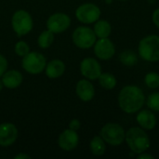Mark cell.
<instances>
[{
    "label": "cell",
    "mask_w": 159,
    "mask_h": 159,
    "mask_svg": "<svg viewBox=\"0 0 159 159\" xmlns=\"http://www.w3.org/2000/svg\"><path fill=\"white\" fill-rule=\"evenodd\" d=\"M125 141L129 148L137 155L146 152L150 147V139L148 134L142 128H130L126 132Z\"/></svg>",
    "instance_id": "7a4b0ae2"
},
{
    "label": "cell",
    "mask_w": 159,
    "mask_h": 159,
    "mask_svg": "<svg viewBox=\"0 0 159 159\" xmlns=\"http://www.w3.org/2000/svg\"><path fill=\"white\" fill-rule=\"evenodd\" d=\"M46 75L51 79L61 76L65 71V64L61 60H52L46 65Z\"/></svg>",
    "instance_id": "e0dca14e"
},
{
    "label": "cell",
    "mask_w": 159,
    "mask_h": 159,
    "mask_svg": "<svg viewBox=\"0 0 159 159\" xmlns=\"http://www.w3.org/2000/svg\"><path fill=\"white\" fill-rule=\"evenodd\" d=\"M18 137V129L12 123H2L0 125V146L8 147L12 145Z\"/></svg>",
    "instance_id": "7c38bea8"
},
{
    "label": "cell",
    "mask_w": 159,
    "mask_h": 159,
    "mask_svg": "<svg viewBox=\"0 0 159 159\" xmlns=\"http://www.w3.org/2000/svg\"><path fill=\"white\" fill-rule=\"evenodd\" d=\"M2 77V82L4 87L7 88V89H16L18 88L21 82H22V75L20 72L17 71V70H9V71H6Z\"/></svg>",
    "instance_id": "2e32d148"
},
{
    "label": "cell",
    "mask_w": 159,
    "mask_h": 159,
    "mask_svg": "<svg viewBox=\"0 0 159 159\" xmlns=\"http://www.w3.org/2000/svg\"><path fill=\"white\" fill-rule=\"evenodd\" d=\"M79 142L78 134L75 130L73 129H65L62 131L58 139V144L59 146L64 150V151H72L74 150Z\"/></svg>",
    "instance_id": "4fadbf2b"
},
{
    "label": "cell",
    "mask_w": 159,
    "mask_h": 159,
    "mask_svg": "<svg viewBox=\"0 0 159 159\" xmlns=\"http://www.w3.org/2000/svg\"><path fill=\"white\" fill-rule=\"evenodd\" d=\"M7 66H8V63H7V59L0 54V76L3 75V74L7 70Z\"/></svg>",
    "instance_id": "484cf974"
},
{
    "label": "cell",
    "mask_w": 159,
    "mask_h": 159,
    "mask_svg": "<svg viewBox=\"0 0 159 159\" xmlns=\"http://www.w3.org/2000/svg\"><path fill=\"white\" fill-rule=\"evenodd\" d=\"M11 25L14 32L19 36H22L30 33L33 29V19L26 10L20 9L13 14Z\"/></svg>",
    "instance_id": "52a82bcc"
},
{
    "label": "cell",
    "mask_w": 159,
    "mask_h": 159,
    "mask_svg": "<svg viewBox=\"0 0 159 159\" xmlns=\"http://www.w3.org/2000/svg\"><path fill=\"white\" fill-rule=\"evenodd\" d=\"M137 54L132 50H126L119 55V61L127 66L135 65L137 63Z\"/></svg>",
    "instance_id": "7402d4cb"
},
{
    "label": "cell",
    "mask_w": 159,
    "mask_h": 159,
    "mask_svg": "<svg viewBox=\"0 0 159 159\" xmlns=\"http://www.w3.org/2000/svg\"><path fill=\"white\" fill-rule=\"evenodd\" d=\"M14 158L16 159H22V158H30V156H28V155H24V154H19V155H17Z\"/></svg>",
    "instance_id": "f546056e"
},
{
    "label": "cell",
    "mask_w": 159,
    "mask_h": 159,
    "mask_svg": "<svg viewBox=\"0 0 159 159\" xmlns=\"http://www.w3.org/2000/svg\"><path fill=\"white\" fill-rule=\"evenodd\" d=\"M140 57L150 62L159 61V35L151 34L143 37L138 48Z\"/></svg>",
    "instance_id": "3957f363"
},
{
    "label": "cell",
    "mask_w": 159,
    "mask_h": 159,
    "mask_svg": "<svg viewBox=\"0 0 159 159\" xmlns=\"http://www.w3.org/2000/svg\"><path fill=\"white\" fill-rule=\"evenodd\" d=\"M15 52L20 57H24L30 52V48L28 44L24 41H19L15 45Z\"/></svg>",
    "instance_id": "d4e9b609"
},
{
    "label": "cell",
    "mask_w": 159,
    "mask_h": 159,
    "mask_svg": "<svg viewBox=\"0 0 159 159\" xmlns=\"http://www.w3.org/2000/svg\"><path fill=\"white\" fill-rule=\"evenodd\" d=\"M99 83L100 85L105 89H108V90H111L113 89L116 88V78L114 75L110 74V73H102L101 75L99 76Z\"/></svg>",
    "instance_id": "ffe728a7"
},
{
    "label": "cell",
    "mask_w": 159,
    "mask_h": 159,
    "mask_svg": "<svg viewBox=\"0 0 159 159\" xmlns=\"http://www.w3.org/2000/svg\"><path fill=\"white\" fill-rule=\"evenodd\" d=\"M80 126H81V124H80V121L78 119H73L69 124V129L76 131L77 129H80Z\"/></svg>",
    "instance_id": "4316f807"
},
{
    "label": "cell",
    "mask_w": 159,
    "mask_h": 159,
    "mask_svg": "<svg viewBox=\"0 0 159 159\" xmlns=\"http://www.w3.org/2000/svg\"><path fill=\"white\" fill-rule=\"evenodd\" d=\"M90 151L94 156L101 157L105 153L106 150V144L103 139L101 136H95L92 138L89 143Z\"/></svg>",
    "instance_id": "d6986e66"
},
{
    "label": "cell",
    "mask_w": 159,
    "mask_h": 159,
    "mask_svg": "<svg viewBox=\"0 0 159 159\" xmlns=\"http://www.w3.org/2000/svg\"><path fill=\"white\" fill-rule=\"evenodd\" d=\"M136 120L140 127L145 130H152L157 126V117L150 110H142L139 112Z\"/></svg>",
    "instance_id": "9a60e30c"
},
{
    "label": "cell",
    "mask_w": 159,
    "mask_h": 159,
    "mask_svg": "<svg viewBox=\"0 0 159 159\" xmlns=\"http://www.w3.org/2000/svg\"><path fill=\"white\" fill-rule=\"evenodd\" d=\"M101 137L105 143H108L111 146H119L125 141L126 132L119 124L107 123L101 129Z\"/></svg>",
    "instance_id": "277c9868"
},
{
    "label": "cell",
    "mask_w": 159,
    "mask_h": 159,
    "mask_svg": "<svg viewBox=\"0 0 159 159\" xmlns=\"http://www.w3.org/2000/svg\"><path fill=\"white\" fill-rule=\"evenodd\" d=\"M76 19L85 24L96 22L101 17V9L92 3H86L79 6L75 10Z\"/></svg>",
    "instance_id": "ba28073f"
},
{
    "label": "cell",
    "mask_w": 159,
    "mask_h": 159,
    "mask_svg": "<svg viewBox=\"0 0 159 159\" xmlns=\"http://www.w3.org/2000/svg\"><path fill=\"white\" fill-rule=\"evenodd\" d=\"M22 68L29 74L37 75L42 73L47 65L46 58L43 54L39 52H29L24 57H22L21 61Z\"/></svg>",
    "instance_id": "5b68a950"
},
{
    "label": "cell",
    "mask_w": 159,
    "mask_h": 159,
    "mask_svg": "<svg viewBox=\"0 0 159 159\" xmlns=\"http://www.w3.org/2000/svg\"><path fill=\"white\" fill-rule=\"evenodd\" d=\"M152 20H153L154 24L159 29V7L154 11L153 16H152Z\"/></svg>",
    "instance_id": "83f0119b"
},
{
    "label": "cell",
    "mask_w": 159,
    "mask_h": 159,
    "mask_svg": "<svg viewBox=\"0 0 159 159\" xmlns=\"http://www.w3.org/2000/svg\"><path fill=\"white\" fill-rule=\"evenodd\" d=\"M119 1H127V0H119Z\"/></svg>",
    "instance_id": "1f68e13d"
},
{
    "label": "cell",
    "mask_w": 159,
    "mask_h": 159,
    "mask_svg": "<svg viewBox=\"0 0 159 159\" xmlns=\"http://www.w3.org/2000/svg\"><path fill=\"white\" fill-rule=\"evenodd\" d=\"M146 104L148 108L152 111L159 112V92H154L150 94L146 100Z\"/></svg>",
    "instance_id": "cb8c5ba5"
},
{
    "label": "cell",
    "mask_w": 159,
    "mask_h": 159,
    "mask_svg": "<svg viewBox=\"0 0 159 159\" xmlns=\"http://www.w3.org/2000/svg\"><path fill=\"white\" fill-rule=\"evenodd\" d=\"M144 83L149 89H157L159 88V75L155 72L148 73L144 77Z\"/></svg>",
    "instance_id": "603a6c76"
},
{
    "label": "cell",
    "mask_w": 159,
    "mask_h": 159,
    "mask_svg": "<svg viewBox=\"0 0 159 159\" xmlns=\"http://www.w3.org/2000/svg\"><path fill=\"white\" fill-rule=\"evenodd\" d=\"M94 53L100 60L107 61L114 57L116 48L114 43L108 38H100L94 44Z\"/></svg>",
    "instance_id": "30bf717a"
},
{
    "label": "cell",
    "mask_w": 159,
    "mask_h": 159,
    "mask_svg": "<svg viewBox=\"0 0 159 159\" xmlns=\"http://www.w3.org/2000/svg\"><path fill=\"white\" fill-rule=\"evenodd\" d=\"M3 87H4V85H3V82H2V80L0 79V91L2 90V89H3Z\"/></svg>",
    "instance_id": "4dcf8cb0"
},
{
    "label": "cell",
    "mask_w": 159,
    "mask_h": 159,
    "mask_svg": "<svg viewBox=\"0 0 159 159\" xmlns=\"http://www.w3.org/2000/svg\"><path fill=\"white\" fill-rule=\"evenodd\" d=\"M71 24V19L67 14L55 13L52 14L47 20L48 30L53 34H60L66 31Z\"/></svg>",
    "instance_id": "9c48e42d"
},
{
    "label": "cell",
    "mask_w": 159,
    "mask_h": 159,
    "mask_svg": "<svg viewBox=\"0 0 159 159\" xmlns=\"http://www.w3.org/2000/svg\"><path fill=\"white\" fill-rule=\"evenodd\" d=\"M138 159H154L155 157L152 156V155H149V154H146L145 152L142 153V154H139L138 157H137Z\"/></svg>",
    "instance_id": "f1b7e54d"
},
{
    "label": "cell",
    "mask_w": 159,
    "mask_h": 159,
    "mask_svg": "<svg viewBox=\"0 0 159 159\" xmlns=\"http://www.w3.org/2000/svg\"><path fill=\"white\" fill-rule=\"evenodd\" d=\"M53 40H54V34L51 31L47 30L40 34L37 39V43L41 48H48L53 43Z\"/></svg>",
    "instance_id": "44dd1931"
},
{
    "label": "cell",
    "mask_w": 159,
    "mask_h": 159,
    "mask_svg": "<svg viewBox=\"0 0 159 159\" xmlns=\"http://www.w3.org/2000/svg\"><path fill=\"white\" fill-rule=\"evenodd\" d=\"M74 44L82 49H88L94 46L96 42V34L94 31L87 26L77 27L72 35Z\"/></svg>",
    "instance_id": "8992f818"
},
{
    "label": "cell",
    "mask_w": 159,
    "mask_h": 159,
    "mask_svg": "<svg viewBox=\"0 0 159 159\" xmlns=\"http://www.w3.org/2000/svg\"><path fill=\"white\" fill-rule=\"evenodd\" d=\"M80 72L89 80H96L102 74V66L93 58H86L80 63Z\"/></svg>",
    "instance_id": "8fae6325"
},
{
    "label": "cell",
    "mask_w": 159,
    "mask_h": 159,
    "mask_svg": "<svg viewBox=\"0 0 159 159\" xmlns=\"http://www.w3.org/2000/svg\"><path fill=\"white\" fill-rule=\"evenodd\" d=\"M145 103V96L143 89L137 86L129 85L124 87L118 95V105L127 114H135L140 111Z\"/></svg>",
    "instance_id": "6da1fadb"
},
{
    "label": "cell",
    "mask_w": 159,
    "mask_h": 159,
    "mask_svg": "<svg viewBox=\"0 0 159 159\" xmlns=\"http://www.w3.org/2000/svg\"><path fill=\"white\" fill-rule=\"evenodd\" d=\"M75 92L78 98L83 102H90L95 95L93 85L87 79H81L77 82Z\"/></svg>",
    "instance_id": "5bb4252c"
},
{
    "label": "cell",
    "mask_w": 159,
    "mask_h": 159,
    "mask_svg": "<svg viewBox=\"0 0 159 159\" xmlns=\"http://www.w3.org/2000/svg\"><path fill=\"white\" fill-rule=\"evenodd\" d=\"M95 34L97 37L99 38H106L111 34L112 32V27L111 24L104 20H97V22L94 25V29H93Z\"/></svg>",
    "instance_id": "ac0fdd59"
}]
</instances>
